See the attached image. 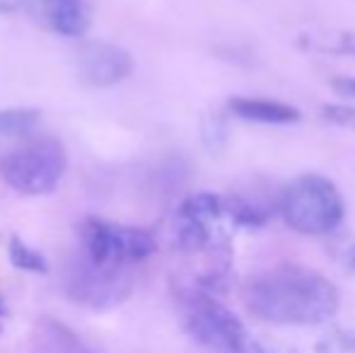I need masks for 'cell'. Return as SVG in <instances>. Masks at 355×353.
I'll list each match as a JSON object with an SVG mask.
<instances>
[{
  "mask_svg": "<svg viewBox=\"0 0 355 353\" xmlns=\"http://www.w3.org/2000/svg\"><path fill=\"white\" fill-rule=\"evenodd\" d=\"M244 305L254 317L281 327H317L338 312L341 295L324 273L302 264H278L244 286Z\"/></svg>",
  "mask_w": 355,
  "mask_h": 353,
  "instance_id": "obj_1",
  "label": "cell"
},
{
  "mask_svg": "<svg viewBox=\"0 0 355 353\" xmlns=\"http://www.w3.org/2000/svg\"><path fill=\"white\" fill-rule=\"evenodd\" d=\"M177 300L184 329L203 349L213 353H295L288 346L254 336L244 322L213 293L182 286Z\"/></svg>",
  "mask_w": 355,
  "mask_h": 353,
  "instance_id": "obj_2",
  "label": "cell"
},
{
  "mask_svg": "<svg viewBox=\"0 0 355 353\" xmlns=\"http://www.w3.org/2000/svg\"><path fill=\"white\" fill-rule=\"evenodd\" d=\"M283 221L302 235H329L341 225L346 203L331 179L307 172L290 179L278 198Z\"/></svg>",
  "mask_w": 355,
  "mask_h": 353,
  "instance_id": "obj_3",
  "label": "cell"
},
{
  "mask_svg": "<svg viewBox=\"0 0 355 353\" xmlns=\"http://www.w3.org/2000/svg\"><path fill=\"white\" fill-rule=\"evenodd\" d=\"M66 148L53 136L27 138L0 160V177L22 196H44L58 187L66 175Z\"/></svg>",
  "mask_w": 355,
  "mask_h": 353,
  "instance_id": "obj_4",
  "label": "cell"
},
{
  "mask_svg": "<svg viewBox=\"0 0 355 353\" xmlns=\"http://www.w3.org/2000/svg\"><path fill=\"white\" fill-rule=\"evenodd\" d=\"M80 255L94 264L136 266L157 252V240L143 227L85 218L80 223Z\"/></svg>",
  "mask_w": 355,
  "mask_h": 353,
  "instance_id": "obj_5",
  "label": "cell"
},
{
  "mask_svg": "<svg viewBox=\"0 0 355 353\" xmlns=\"http://www.w3.org/2000/svg\"><path fill=\"white\" fill-rule=\"evenodd\" d=\"M63 291L71 300L92 310H112L133 291V266L94 264L85 255H75L63 273Z\"/></svg>",
  "mask_w": 355,
  "mask_h": 353,
  "instance_id": "obj_6",
  "label": "cell"
},
{
  "mask_svg": "<svg viewBox=\"0 0 355 353\" xmlns=\"http://www.w3.org/2000/svg\"><path fill=\"white\" fill-rule=\"evenodd\" d=\"M133 73V58L126 49L107 42H89L78 53V76L89 87H112Z\"/></svg>",
  "mask_w": 355,
  "mask_h": 353,
  "instance_id": "obj_7",
  "label": "cell"
},
{
  "mask_svg": "<svg viewBox=\"0 0 355 353\" xmlns=\"http://www.w3.org/2000/svg\"><path fill=\"white\" fill-rule=\"evenodd\" d=\"M17 8L61 37H83L92 22L87 0H17Z\"/></svg>",
  "mask_w": 355,
  "mask_h": 353,
  "instance_id": "obj_8",
  "label": "cell"
},
{
  "mask_svg": "<svg viewBox=\"0 0 355 353\" xmlns=\"http://www.w3.org/2000/svg\"><path fill=\"white\" fill-rule=\"evenodd\" d=\"M32 349L34 353H94L71 327L53 317L37 320L32 329Z\"/></svg>",
  "mask_w": 355,
  "mask_h": 353,
  "instance_id": "obj_9",
  "label": "cell"
},
{
  "mask_svg": "<svg viewBox=\"0 0 355 353\" xmlns=\"http://www.w3.org/2000/svg\"><path fill=\"white\" fill-rule=\"evenodd\" d=\"M227 109L237 119L254 123H273V126H283V123L300 121V112L290 104L276 102V99H261V97H232L227 102Z\"/></svg>",
  "mask_w": 355,
  "mask_h": 353,
  "instance_id": "obj_10",
  "label": "cell"
},
{
  "mask_svg": "<svg viewBox=\"0 0 355 353\" xmlns=\"http://www.w3.org/2000/svg\"><path fill=\"white\" fill-rule=\"evenodd\" d=\"M42 121V112L37 107H10L0 109V136L24 138Z\"/></svg>",
  "mask_w": 355,
  "mask_h": 353,
  "instance_id": "obj_11",
  "label": "cell"
},
{
  "mask_svg": "<svg viewBox=\"0 0 355 353\" xmlns=\"http://www.w3.org/2000/svg\"><path fill=\"white\" fill-rule=\"evenodd\" d=\"M8 255L15 268L19 271H29V273H46L49 271V261L42 252H37L34 247H29L22 237L12 235L8 242Z\"/></svg>",
  "mask_w": 355,
  "mask_h": 353,
  "instance_id": "obj_12",
  "label": "cell"
},
{
  "mask_svg": "<svg viewBox=\"0 0 355 353\" xmlns=\"http://www.w3.org/2000/svg\"><path fill=\"white\" fill-rule=\"evenodd\" d=\"M317 353H355V329H336L317 341Z\"/></svg>",
  "mask_w": 355,
  "mask_h": 353,
  "instance_id": "obj_13",
  "label": "cell"
},
{
  "mask_svg": "<svg viewBox=\"0 0 355 353\" xmlns=\"http://www.w3.org/2000/svg\"><path fill=\"white\" fill-rule=\"evenodd\" d=\"M324 117L334 123H341V126H355V109L329 104V107H324Z\"/></svg>",
  "mask_w": 355,
  "mask_h": 353,
  "instance_id": "obj_14",
  "label": "cell"
},
{
  "mask_svg": "<svg viewBox=\"0 0 355 353\" xmlns=\"http://www.w3.org/2000/svg\"><path fill=\"white\" fill-rule=\"evenodd\" d=\"M334 87H336L341 94L355 97V80H353V78H338V80H334Z\"/></svg>",
  "mask_w": 355,
  "mask_h": 353,
  "instance_id": "obj_15",
  "label": "cell"
},
{
  "mask_svg": "<svg viewBox=\"0 0 355 353\" xmlns=\"http://www.w3.org/2000/svg\"><path fill=\"white\" fill-rule=\"evenodd\" d=\"M343 259H346L348 271H351L353 276H355V245H353V247H348V252H346V257H343Z\"/></svg>",
  "mask_w": 355,
  "mask_h": 353,
  "instance_id": "obj_16",
  "label": "cell"
},
{
  "mask_svg": "<svg viewBox=\"0 0 355 353\" xmlns=\"http://www.w3.org/2000/svg\"><path fill=\"white\" fill-rule=\"evenodd\" d=\"M17 5L15 3H8V0H0V12H15Z\"/></svg>",
  "mask_w": 355,
  "mask_h": 353,
  "instance_id": "obj_17",
  "label": "cell"
},
{
  "mask_svg": "<svg viewBox=\"0 0 355 353\" xmlns=\"http://www.w3.org/2000/svg\"><path fill=\"white\" fill-rule=\"evenodd\" d=\"M8 315V305H5V298L0 295V317H5Z\"/></svg>",
  "mask_w": 355,
  "mask_h": 353,
  "instance_id": "obj_18",
  "label": "cell"
},
{
  "mask_svg": "<svg viewBox=\"0 0 355 353\" xmlns=\"http://www.w3.org/2000/svg\"><path fill=\"white\" fill-rule=\"evenodd\" d=\"M353 51H355V46H353Z\"/></svg>",
  "mask_w": 355,
  "mask_h": 353,
  "instance_id": "obj_19",
  "label": "cell"
}]
</instances>
